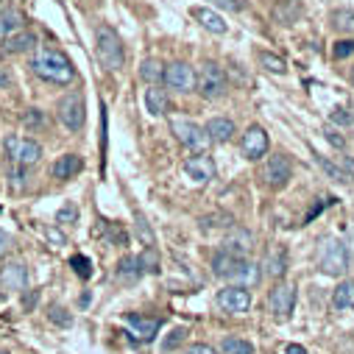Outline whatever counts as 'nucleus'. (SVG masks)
I'll return each instance as SVG.
<instances>
[{
	"instance_id": "1",
	"label": "nucleus",
	"mask_w": 354,
	"mask_h": 354,
	"mask_svg": "<svg viewBox=\"0 0 354 354\" xmlns=\"http://www.w3.org/2000/svg\"><path fill=\"white\" fill-rule=\"evenodd\" d=\"M31 70H34L39 78H45V81H50V84H59V86H64V84H70V81L75 78L73 62H70L62 50H56V48H42V50H37V56H34V62H31Z\"/></svg>"
},
{
	"instance_id": "2",
	"label": "nucleus",
	"mask_w": 354,
	"mask_h": 354,
	"mask_svg": "<svg viewBox=\"0 0 354 354\" xmlns=\"http://www.w3.org/2000/svg\"><path fill=\"white\" fill-rule=\"evenodd\" d=\"M318 268L326 277H343L348 271V248L337 237H326L318 248Z\"/></svg>"
},
{
	"instance_id": "3",
	"label": "nucleus",
	"mask_w": 354,
	"mask_h": 354,
	"mask_svg": "<svg viewBox=\"0 0 354 354\" xmlns=\"http://www.w3.org/2000/svg\"><path fill=\"white\" fill-rule=\"evenodd\" d=\"M95 48H98V59L104 62V67L109 70H120L123 67V42L118 37V31L112 26H98L95 28Z\"/></svg>"
},
{
	"instance_id": "4",
	"label": "nucleus",
	"mask_w": 354,
	"mask_h": 354,
	"mask_svg": "<svg viewBox=\"0 0 354 354\" xmlns=\"http://www.w3.org/2000/svg\"><path fill=\"white\" fill-rule=\"evenodd\" d=\"M170 131L176 134V140H179L187 151H193V153H207V148H209V134H207V129H201L198 123H193V120H187V118H173V120H170Z\"/></svg>"
},
{
	"instance_id": "5",
	"label": "nucleus",
	"mask_w": 354,
	"mask_h": 354,
	"mask_svg": "<svg viewBox=\"0 0 354 354\" xmlns=\"http://www.w3.org/2000/svg\"><path fill=\"white\" fill-rule=\"evenodd\" d=\"M196 90H198L207 101L221 98V95L226 93V73H223L215 62L201 64V67L196 70Z\"/></svg>"
},
{
	"instance_id": "6",
	"label": "nucleus",
	"mask_w": 354,
	"mask_h": 354,
	"mask_svg": "<svg viewBox=\"0 0 354 354\" xmlns=\"http://www.w3.org/2000/svg\"><path fill=\"white\" fill-rule=\"evenodd\" d=\"M6 153L15 165L20 167H31L42 159V145L37 140H28V137H9L6 140Z\"/></svg>"
},
{
	"instance_id": "7",
	"label": "nucleus",
	"mask_w": 354,
	"mask_h": 354,
	"mask_svg": "<svg viewBox=\"0 0 354 354\" xmlns=\"http://www.w3.org/2000/svg\"><path fill=\"white\" fill-rule=\"evenodd\" d=\"M290 176H293V165H290V159L282 156V153L268 156V162L262 165V182H265V187H271V190L288 187Z\"/></svg>"
},
{
	"instance_id": "8",
	"label": "nucleus",
	"mask_w": 354,
	"mask_h": 354,
	"mask_svg": "<svg viewBox=\"0 0 354 354\" xmlns=\"http://www.w3.org/2000/svg\"><path fill=\"white\" fill-rule=\"evenodd\" d=\"M59 120H62L70 131H81V129H84L86 112H84V98H81L78 93H67V95L59 101Z\"/></svg>"
},
{
	"instance_id": "9",
	"label": "nucleus",
	"mask_w": 354,
	"mask_h": 354,
	"mask_svg": "<svg viewBox=\"0 0 354 354\" xmlns=\"http://www.w3.org/2000/svg\"><path fill=\"white\" fill-rule=\"evenodd\" d=\"M293 307H296V288L288 285V282L277 285V288L271 290V296H268V310H271V315H274L277 321H288V318L293 315Z\"/></svg>"
},
{
	"instance_id": "10",
	"label": "nucleus",
	"mask_w": 354,
	"mask_h": 354,
	"mask_svg": "<svg viewBox=\"0 0 354 354\" xmlns=\"http://www.w3.org/2000/svg\"><path fill=\"white\" fill-rule=\"evenodd\" d=\"M165 84L170 90L193 93L196 90V70L187 62H173L170 67H165Z\"/></svg>"
},
{
	"instance_id": "11",
	"label": "nucleus",
	"mask_w": 354,
	"mask_h": 354,
	"mask_svg": "<svg viewBox=\"0 0 354 354\" xmlns=\"http://www.w3.org/2000/svg\"><path fill=\"white\" fill-rule=\"evenodd\" d=\"M240 148H243L245 159H251V162H259L265 153H268V148H271L268 131H265L262 126H251V129L243 134V142H240Z\"/></svg>"
},
{
	"instance_id": "12",
	"label": "nucleus",
	"mask_w": 354,
	"mask_h": 354,
	"mask_svg": "<svg viewBox=\"0 0 354 354\" xmlns=\"http://www.w3.org/2000/svg\"><path fill=\"white\" fill-rule=\"evenodd\" d=\"M218 307L229 315H240V313H248L251 307V293L240 285H232V288H223L218 293Z\"/></svg>"
},
{
	"instance_id": "13",
	"label": "nucleus",
	"mask_w": 354,
	"mask_h": 354,
	"mask_svg": "<svg viewBox=\"0 0 354 354\" xmlns=\"http://www.w3.org/2000/svg\"><path fill=\"white\" fill-rule=\"evenodd\" d=\"M185 173H187L190 182L207 185V182L215 179V162H212V156H207V153H196V156H190V159L185 162Z\"/></svg>"
},
{
	"instance_id": "14",
	"label": "nucleus",
	"mask_w": 354,
	"mask_h": 354,
	"mask_svg": "<svg viewBox=\"0 0 354 354\" xmlns=\"http://www.w3.org/2000/svg\"><path fill=\"white\" fill-rule=\"evenodd\" d=\"M0 285L6 290H15V293H23L28 288V268L23 262H6L0 268Z\"/></svg>"
},
{
	"instance_id": "15",
	"label": "nucleus",
	"mask_w": 354,
	"mask_h": 354,
	"mask_svg": "<svg viewBox=\"0 0 354 354\" xmlns=\"http://www.w3.org/2000/svg\"><path fill=\"white\" fill-rule=\"evenodd\" d=\"M126 326L131 329V335L137 340H153L156 332H159V321L156 318H148V315H140V313L126 315Z\"/></svg>"
},
{
	"instance_id": "16",
	"label": "nucleus",
	"mask_w": 354,
	"mask_h": 354,
	"mask_svg": "<svg viewBox=\"0 0 354 354\" xmlns=\"http://www.w3.org/2000/svg\"><path fill=\"white\" fill-rule=\"evenodd\" d=\"M81 170H84V159H81L78 153H64V156H59V159L53 162V179L70 182V179H75Z\"/></svg>"
},
{
	"instance_id": "17",
	"label": "nucleus",
	"mask_w": 354,
	"mask_h": 354,
	"mask_svg": "<svg viewBox=\"0 0 354 354\" xmlns=\"http://www.w3.org/2000/svg\"><path fill=\"white\" fill-rule=\"evenodd\" d=\"M243 257H234V254H229V251H218L215 254V259H212V271H215V277H221V279H232L240 268H243Z\"/></svg>"
},
{
	"instance_id": "18",
	"label": "nucleus",
	"mask_w": 354,
	"mask_h": 354,
	"mask_svg": "<svg viewBox=\"0 0 354 354\" xmlns=\"http://www.w3.org/2000/svg\"><path fill=\"white\" fill-rule=\"evenodd\" d=\"M223 251H229V254H234V257H243V259H248V251H251V234L245 232V229H232L229 232V237L223 240Z\"/></svg>"
},
{
	"instance_id": "19",
	"label": "nucleus",
	"mask_w": 354,
	"mask_h": 354,
	"mask_svg": "<svg viewBox=\"0 0 354 354\" xmlns=\"http://www.w3.org/2000/svg\"><path fill=\"white\" fill-rule=\"evenodd\" d=\"M207 134H209V142H229L237 134V126L229 118H212L207 123Z\"/></svg>"
},
{
	"instance_id": "20",
	"label": "nucleus",
	"mask_w": 354,
	"mask_h": 354,
	"mask_svg": "<svg viewBox=\"0 0 354 354\" xmlns=\"http://www.w3.org/2000/svg\"><path fill=\"white\" fill-rule=\"evenodd\" d=\"M142 274L145 271H142V265H140V257H134V254H129V257H123L118 262V282H123V285H134Z\"/></svg>"
},
{
	"instance_id": "21",
	"label": "nucleus",
	"mask_w": 354,
	"mask_h": 354,
	"mask_svg": "<svg viewBox=\"0 0 354 354\" xmlns=\"http://www.w3.org/2000/svg\"><path fill=\"white\" fill-rule=\"evenodd\" d=\"M145 109H148V115L162 118V115L170 109V98H167V93L159 90V86H148V90H145Z\"/></svg>"
},
{
	"instance_id": "22",
	"label": "nucleus",
	"mask_w": 354,
	"mask_h": 354,
	"mask_svg": "<svg viewBox=\"0 0 354 354\" xmlns=\"http://www.w3.org/2000/svg\"><path fill=\"white\" fill-rule=\"evenodd\" d=\"M193 17H196L207 31H212V34H226V20H223L218 12L204 9V6H196V9H193Z\"/></svg>"
},
{
	"instance_id": "23",
	"label": "nucleus",
	"mask_w": 354,
	"mask_h": 354,
	"mask_svg": "<svg viewBox=\"0 0 354 354\" xmlns=\"http://www.w3.org/2000/svg\"><path fill=\"white\" fill-rule=\"evenodd\" d=\"M332 307L335 310H351L354 307V279H343L332 290Z\"/></svg>"
},
{
	"instance_id": "24",
	"label": "nucleus",
	"mask_w": 354,
	"mask_h": 354,
	"mask_svg": "<svg viewBox=\"0 0 354 354\" xmlns=\"http://www.w3.org/2000/svg\"><path fill=\"white\" fill-rule=\"evenodd\" d=\"M259 279H262V271H259V265L257 262H251V259H245L243 262V268L232 277V282H237L240 288H254V285H259Z\"/></svg>"
},
{
	"instance_id": "25",
	"label": "nucleus",
	"mask_w": 354,
	"mask_h": 354,
	"mask_svg": "<svg viewBox=\"0 0 354 354\" xmlns=\"http://www.w3.org/2000/svg\"><path fill=\"white\" fill-rule=\"evenodd\" d=\"M3 45H6V53H26V50H31V48L37 45V37H34L31 31L20 28V31H15Z\"/></svg>"
},
{
	"instance_id": "26",
	"label": "nucleus",
	"mask_w": 354,
	"mask_h": 354,
	"mask_svg": "<svg viewBox=\"0 0 354 354\" xmlns=\"http://www.w3.org/2000/svg\"><path fill=\"white\" fill-rule=\"evenodd\" d=\"M140 78L148 84V86H159L165 81V64L159 59H145L140 64Z\"/></svg>"
},
{
	"instance_id": "27",
	"label": "nucleus",
	"mask_w": 354,
	"mask_h": 354,
	"mask_svg": "<svg viewBox=\"0 0 354 354\" xmlns=\"http://www.w3.org/2000/svg\"><path fill=\"white\" fill-rule=\"evenodd\" d=\"M23 26H20V15L17 12H12V9H6V12H0V42H6L15 31H20Z\"/></svg>"
},
{
	"instance_id": "28",
	"label": "nucleus",
	"mask_w": 354,
	"mask_h": 354,
	"mask_svg": "<svg viewBox=\"0 0 354 354\" xmlns=\"http://www.w3.org/2000/svg\"><path fill=\"white\" fill-rule=\"evenodd\" d=\"M257 59H259V64H262L265 70H268V73H277V75H285V73H288V62H285L282 56H277V53L262 50Z\"/></svg>"
},
{
	"instance_id": "29",
	"label": "nucleus",
	"mask_w": 354,
	"mask_h": 354,
	"mask_svg": "<svg viewBox=\"0 0 354 354\" xmlns=\"http://www.w3.org/2000/svg\"><path fill=\"white\" fill-rule=\"evenodd\" d=\"M299 12H301V6H299V0H288V6H277L274 9V15H277V20L282 23V26H293L296 20H299Z\"/></svg>"
},
{
	"instance_id": "30",
	"label": "nucleus",
	"mask_w": 354,
	"mask_h": 354,
	"mask_svg": "<svg viewBox=\"0 0 354 354\" xmlns=\"http://www.w3.org/2000/svg\"><path fill=\"white\" fill-rule=\"evenodd\" d=\"M332 28L335 31H343V34H351L354 31V9H337V12H332Z\"/></svg>"
},
{
	"instance_id": "31",
	"label": "nucleus",
	"mask_w": 354,
	"mask_h": 354,
	"mask_svg": "<svg viewBox=\"0 0 354 354\" xmlns=\"http://www.w3.org/2000/svg\"><path fill=\"white\" fill-rule=\"evenodd\" d=\"M221 354H254V346L243 337H226L221 343Z\"/></svg>"
},
{
	"instance_id": "32",
	"label": "nucleus",
	"mask_w": 354,
	"mask_h": 354,
	"mask_svg": "<svg viewBox=\"0 0 354 354\" xmlns=\"http://www.w3.org/2000/svg\"><path fill=\"white\" fill-rule=\"evenodd\" d=\"M265 268H268V274H271L274 279H282L285 271H288V259H285V254H282V251H274V254L268 257V262H265Z\"/></svg>"
},
{
	"instance_id": "33",
	"label": "nucleus",
	"mask_w": 354,
	"mask_h": 354,
	"mask_svg": "<svg viewBox=\"0 0 354 354\" xmlns=\"http://www.w3.org/2000/svg\"><path fill=\"white\" fill-rule=\"evenodd\" d=\"M70 265H73V271H75L81 279H90V277H93V262H90V257L75 254V257L70 259Z\"/></svg>"
},
{
	"instance_id": "34",
	"label": "nucleus",
	"mask_w": 354,
	"mask_h": 354,
	"mask_svg": "<svg viewBox=\"0 0 354 354\" xmlns=\"http://www.w3.org/2000/svg\"><path fill=\"white\" fill-rule=\"evenodd\" d=\"M56 223H62V226H73V223H78V207L70 201V204H64L59 212H56Z\"/></svg>"
},
{
	"instance_id": "35",
	"label": "nucleus",
	"mask_w": 354,
	"mask_h": 354,
	"mask_svg": "<svg viewBox=\"0 0 354 354\" xmlns=\"http://www.w3.org/2000/svg\"><path fill=\"white\" fill-rule=\"evenodd\" d=\"M234 223V218L232 215H226V212H215V215H207V218H201V226L204 229H221V226H232Z\"/></svg>"
},
{
	"instance_id": "36",
	"label": "nucleus",
	"mask_w": 354,
	"mask_h": 354,
	"mask_svg": "<svg viewBox=\"0 0 354 354\" xmlns=\"http://www.w3.org/2000/svg\"><path fill=\"white\" fill-rule=\"evenodd\" d=\"M318 165L324 167V173H329V176H332V179H335V182H343V185L348 182V173H343V170H340L337 165H332V162H326L324 156H318Z\"/></svg>"
},
{
	"instance_id": "37",
	"label": "nucleus",
	"mask_w": 354,
	"mask_h": 354,
	"mask_svg": "<svg viewBox=\"0 0 354 354\" xmlns=\"http://www.w3.org/2000/svg\"><path fill=\"white\" fill-rule=\"evenodd\" d=\"M26 179H28V176L23 173V167H20V165H17V170H12V173H9L12 190H26Z\"/></svg>"
},
{
	"instance_id": "38",
	"label": "nucleus",
	"mask_w": 354,
	"mask_h": 354,
	"mask_svg": "<svg viewBox=\"0 0 354 354\" xmlns=\"http://www.w3.org/2000/svg\"><path fill=\"white\" fill-rule=\"evenodd\" d=\"M140 265H142V271H151V274H156V271H159V265H156V254H153V248H151V251H145V254L140 257Z\"/></svg>"
},
{
	"instance_id": "39",
	"label": "nucleus",
	"mask_w": 354,
	"mask_h": 354,
	"mask_svg": "<svg viewBox=\"0 0 354 354\" xmlns=\"http://www.w3.org/2000/svg\"><path fill=\"white\" fill-rule=\"evenodd\" d=\"M50 321H53V324H62V326H70V324H73V318L67 315L64 307H50Z\"/></svg>"
},
{
	"instance_id": "40",
	"label": "nucleus",
	"mask_w": 354,
	"mask_h": 354,
	"mask_svg": "<svg viewBox=\"0 0 354 354\" xmlns=\"http://www.w3.org/2000/svg\"><path fill=\"white\" fill-rule=\"evenodd\" d=\"M332 53H335V59H346V56H351V53H354V42H351V39H343V42H337V45H335V50H332Z\"/></svg>"
},
{
	"instance_id": "41",
	"label": "nucleus",
	"mask_w": 354,
	"mask_h": 354,
	"mask_svg": "<svg viewBox=\"0 0 354 354\" xmlns=\"http://www.w3.org/2000/svg\"><path fill=\"white\" fill-rule=\"evenodd\" d=\"M42 120H45V118H42V112H39V109H28V112L23 115V123H26L28 129H34V126H42Z\"/></svg>"
},
{
	"instance_id": "42",
	"label": "nucleus",
	"mask_w": 354,
	"mask_h": 354,
	"mask_svg": "<svg viewBox=\"0 0 354 354\" xmlns=\"http://www.w3.org/2000/svg\"><path fill=\"white\" fill-rule=\"evenodd\" d=\"M170 335H173V337H167V340H165V348H176V346H179V343L185 340V335H187V332H185V329H176V332H170Z\"/></svg>"
},
{
	"instance_id": "43",
	"label": "nucleus",
	"mask_w": 354,
	"mask_h": 354,
	"mask_svg": "<svg viewBox=\"0 0 354 354\" xmlns=\"http://www.w3.org/2000/svg\"><path fill=\"white\" fill-rule=\"evenodd\" d=\"M187 354H221V351H215V348L207 346V343H193V346L187 348Z\"/></svg>"
},
{
	"instance_id": "44",
	"label": "nucleus",
	"mask_w": 354,
	"mask_h": 354,
	"mask_svg": "<svg viewBox=\"0 0 354 354\" xmlns=\"http://www.w3.org/2000/svg\"><path fill=\"white\" fill-rule=\"evenodd\" d=\"M9 248H12V234L0 229V257H3V254H9Z\"/></svg>"
},
{
	"instance_id": "45",
	"label": "nucleus",
	"mask_w": 354,
	"mask_h": 354,
	"mask_svg": "<svg viewBox=\"0 0 354 354\" xmlns=\"http://www.w3.org/2000/svg\"><path fill=\"white\" fill-rule=\"evenodd\" d=\"M140 234H142V240H145L148 245H153V234H151V229L145 226V221H142V218H140Z\"/></svg>"
},
{
	"instance_id": "46",
	"label": "nucleus",
	"mask_w": 354,
	"mask_h": 354,
	"mask_svg": "<svg viewBox=\"0 0 354 354\" xmlns=\"http://www.w3.org/2000/svg\"><path fill=\"white\" fill-rule=\"evenodd\" d=\"M215 3H218V6H223V9H229V12H240V9H243V6L237 3V0H215Z\"/></svg>"
},
{
	"instance_id": "47",
	"label": "nucleus",
	"mask_w": 354,
	"mask_h": 354,
	"mask_svg": "<svg viewBox=\"0 0 354 354\" xmlns=\"http://www.w3.org/2000/svg\"><path fill=\"white\" fill-rule=\"evenodd\" d=\"M285 354H310L304 346H299V343H288L285 346Z\"/></svg>"
},
{
	"instance_id": "48",
	"label": "nucleus",
	"mask_w": 354,
	"mask_h": 354,
	"mask_svg": "<svg viewBox=\"0 0 354 354\" xmlns=\"http://www.w3.org/2000/svg\"><path fill=\"white\" fill-rule=\"evenodd\" d=\"M329 140H332V145H337V148H343V140L335 134V131H329Z\"/></svg>"
},
{
	"instance_id": "49",
	"label": "nucleus",
	"mask_w": 354,
	"mask_h": 354,
	"mask_svg": "<svg viewBox=\"0 0 354 354\" xmlns=\"http://www.w3.org/2000/svg\"><path fill=\"white\" fill-rule=\"evenodd\" d=\"M3 84H6V75H3V73H0V86H3Z\"/></svg>"
},
{
	"instance_id": "50",
	"label": "nucleus",
	"mask_w": 354,
	"mask_h": 354,
	"mask_svg": "<svg viewBox=\"0 0 354 354\" xmlns=\"http://www.w3.org/2000/svg\"><path fill=\"white\" fill-rule=\"evenodd\" d=\"M0 299H3V285H0Z\"/></svg>"
},
{
	"instance_id": "51",
	"label": "nucleus",
	"mask_w": 354,
	"mask_h": 354,
	"mask_svg": "<svg viewBox=\"0 0 354 354\" xmlns=\"http://www.w3.org/2000/svg\"><path fill=\"white\" fill-rule=\"evenodd\" d=\"M0 354H12V351H0Z\"/></svg>"
}]
</instances>
